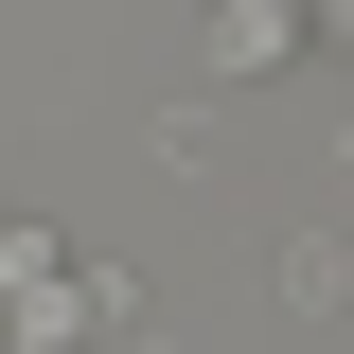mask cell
<instances>
[{
  "label": "cell",
  "mask_w": 354,
  "mask_h": 354,
  "mask_svg": "<svg viewBox=\"0 0 354 354\" xmlns=\"http://www.w3.org/2000/svg\"><path fill=\"white\" fill-rule=\"evenodd\" d=\"M266 283H283L301 319H337V301H354V248H337V230H283V248H266Z\"/></svg>",
  "instance_id": "6da1fadb"
},
{
  "label": "cell",
  "mask_w": 354,
  "mask_h": 354,
  "mask_svg": "<svg viewBox=\"0 0 354 354\" xmlns=\"http://www.w3.org/2000/svg\"><path fill=\"white\" fill-rule=\"evenodd\" d=\"M106 354H177V337H160V319H142V337H106Z\"/></svg>",
  "instance_id": "7a4b0ae2"
}]
</instances>
